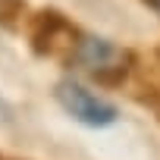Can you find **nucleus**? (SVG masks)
<instances>
[{
  "label": "nucleus",
  "instance_id": "7ed1b4c3",
  "mask_svg": "<svg viewBox=\"0 0 160 160\" xmlns=\"http://www.w3.org/2000/svg\"><path fill=\"white\" fill-rule=\"evenodd\" d=\"M78 28L57 10H41L28 19V44L38 57H50L60 50H69Z\"/></svg>",
  "mask_w": 160,
  "mask_h": 160
},
{
  "label": "nucleus",
  "instance_id": "f257e3e1",
  "mask_svg": "<svg viewBox=\"0 0 160 160\" xmlns=\"http://www.w3.org/2000/svg\"><path fill=\"white\" fill-rule=\"evenodd\" d=\"M66 63L85 69L101 85H119L135 63V53L126 50V47H116L107 38H94V35L78 32L72 47L66 50Z\"/></svg>",
  "mask_w": 160,
  "mask_h": 160
},
{
  "label": "nucleus",
  "instance_id": "39448f33",
  "mask_svg": "<svg viewBox=\"0 0 160 160\" xmlns=\"http://www.w3.org/2000/svg\"><path fill=\"white\" fill-rule=\"evenodd\" d=\"M148 3H151V7H154V10L160 13V0H148Z\"/></svg>",
  "mask_w": 160,
  "mask_h": 160
},
{
  "label": "nucleus",
  "instance_id": "f03ea898",
  "mask_svg": "<svg viewBox=\"0 0 160 160\" xmlns=\"http://www.w3.org/2000/svg\"><path fill=\"white\" fill-rule=\"evenodd\" d=\"M53 98L60 101V107H63L72 119L85 122V126H94V129L110 126V122H116V116H119L116 104H110L107 98H101V94H94V91H88L85 85L72 82V78L57 82Z\"/></svg>",
  "mask_w": 160,
  "mask_h": 160
},
{
  "label": "nucleus",
  "instance_id": "20e7f679",
  "mask_svg": "<svg viewBox=\"0 0 160 160\" xmlns=\"http://www.w3.org/2000/svg\"><path fill=\"white\" fill-rule=\"evenodd\" d=\"M25 13V0H0V22H16Z\"/></svg>",
  "mask_w": 160,
  "mask_h": 160
}]
</instances>
